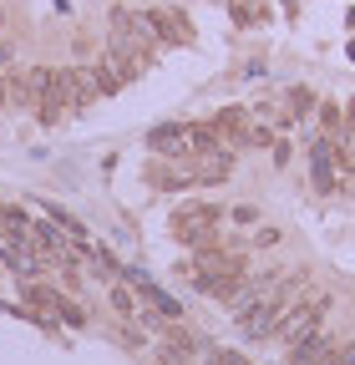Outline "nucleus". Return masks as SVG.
Segmentation results:
<instances>
[{"label": "nucleus", "mask_w": 355, "mask_h": 365, "mask_svg": "<svg viewBox=\"0 0 355 365\" xmlns=\"http://www.w3.org/2000/svg\"><path fill=\"white\" fill-rule=\"evenodd\" d=\"M229 153H208V158H198L193 163V188H198V182H224L229 178Z\"/></svg>", "instance_id": "9"}, {"label": "nucleus", "mask_w": 355, "mask_h": 365, "mask_svg": "<svg viewBox=\"0 0 355 365\" xmlns=\"http://www.w3.org/2000/svg\"><path fill=\"white\" fill-rule=\"evenodd\" d=\"M0 26H6V16H0Z\"/></svg>", "instance_id": "20"}, {"label": "nucleus", "mask_w": 355, "mask_h": 365, "mask_svg": "<svg viewBox=\"0 0 355 365\" xmlns=\"http://www.w3.org/2000/svg\"><path fill=\"white\" fill-rule=\"evenodd\" d=\"M148 26H153V36L163 46H188L193 41V26H188L183 11H148Z\"/></svg>", "instance_id": "3"}, {"label": "nucleus", "mask_w": 355, "mask_h": 365, "mask_svg": "<svg viewBox=\"0 0 355 365\" xmlns=\"http://www.w3.org/2000/svg\"><path fill=\"white\" fill-rule=\"evenodd\" d=\"M148 143H153V153H163V158H183V153H188V127H183V122H158V127L148 132Z\"/></svg>", "instance_id": "4"}, {"label": "nucleus", "mask_w": 355, "mask_h": 365, "mask_svg": "<svg viewBox=\"0 0 355 365\" xmlns=\"http://www.w3.org/2000/svg\"><path fill=\"white\" fill-rule=\"evenodd\" d=\"M127 279H132V289H138V294H143V299H148V304H153L158 314H168V319H173L178 309H183V304H178V299H173L168 289H158V284L148 279V274H138V269H127Z\"/></svg>", "instance_id": "5"}, {"label": "nucleus", "mask_w": 355, "mask_h": 365, "mask_svg": "<svg viewBox=\"0 0 355 365\" xmlns=\"http://www.w3.org/2000/svg\"><path fill=\"white\" fill-rule=\"evenodd\" d=\"M208 365H249L239 350H208Z\"/></svg>", "instance_id": "11"}, {"label": "nucleus", "mask_w": 355, "mask_h": 365, "mask_svg": "<svg viewBox=\"0 0 355 365\" xmlns=\"http://www.w3.org/2000/svg\"><path fill=\"white\" fill-rule=\"evenodd\" d=\"M0 264H6V269H16L21 279H36V274H41V264H46V259H41V254H36V249H31L26 239H16V244H11L6 254H0Z\"/></svg>", "instance_id": "6"}, {"label": "nucleus", "mask_w": 355, "mask_h": 365, "mask_svg": "<svg viewBox=\"0 0 355 365\" xmlns=\"http://www.w3.org/2000/svg\"><path fill=\"white\" fill-rule=\"evenodd\" d=\"M315 365H335V350H330V355H325V360H315Z\"/></svg>", "instance_id": "19"}, {"label": "nucleus", "mask_w": 355, "mask_h": 365, "mask_svg": "<svg viewBox=\"0 0 355 365\" xmlns=\"http://www.w3.org/2000/svg\"><path fill=\"white\" fill-rule=\"evenodd\" d=\"M56 309H61V314H66V319H71V325H81V319H86V314H81V309H76V304H71V299H56Z\"/></svg>", "instance_id": "14"}, {"label": "nucleus", "mask_w": 355, "mask_h": 365, "mask_svg": "<svg viewBox=\"0 0 355 365\" xmlns=\"http://www.w3.org/2000/svg\"><path fill=\"white\" fill-rule=\"evenodd\" d=\"M335 350V340H330V330H315V335H304L294 350H289V365H315V360H325Z\"/></svg>", "instance_id": "7"}, {"label": "nucleus", "mask_w": 355, "mask_h": 365, "mask_svg": "<svg viewBox=\"0 0 355 365\" xmlns=\"http://www.w3.org/2000/svg\"><path fill=\"white\" fill-rule=\"evenodd\" d=\"M229 218H234V223H259V213H254V208H234Z\"/></svg>", "instance_id": "16"}, {"label": "nucleus", "mask_w": 355, "mask_h": 365, "mask_svg": "<svg viewBox=\"0 0 355 365\" xmlns=\"http://www.w3.org/2000/svg\"><path fill=\"white\" fill-rule=\"evenodd\" d=\"M229 143H224V132H218L213 122H198V127H188V153L193 158H208V153H224Z\"/></svg>", "instance_id": "8"}, {"label": "nucleus", "mask_w": 355, "mask_h": 365, "mask_svg": "<svg viewBox=\"0 0 355 365\" xmlns=\"http://www.w3.org/2000/svg\"><path fill=\"white\" fill-rule=\"evenodd\" d=\"M335 365H355V345H335Z\"/></svg>", "instance_id": "15"}, {"label": "nucleus", "mask_w": 355, "mask_h": 365, "mask_svg": "<svg viewBox=\"0 0 355 365\" xmlns=\"http://www.w3.org/2000/svg\"><path fill=\"white\" fill-rule=\"evenodd\" d=\"M315 112V91L309 86H289L284 91V117H309Z\"/></svg>", "instance_id": "10"}, {"label": "nucleus", "mask_w": 355, "mask_h": 365, "mask_svg": "<svg viewBox=\"0 0 355 365\" xmlns=\"http://www.w3.org/2000/svg\"><path fill=\"white\" fill-rule=\"evenodd\" d=\"M6 102H11V81H6V76H0V107H6Z\"/></svg>", "instance_id": "17"}, {"label": "nucleus", "mask_w": 355, "mask_h": 365, "mask_svg": "<svg viewBox=\"0 0 355 365\" xmlns=\"http://www.w3.org/2000/svg\"><path fill=\"white\" fill-rule=\"evenodd\" d=\"M335 137L325 132V137H315L309 143V178H315V188L320 193H330V188H340V168H335Z\"/></svg>", "instance_id": "2"}, {"label": "nucleus", "mask_w": 355, "mask_h": 365, "mask_svg": "<svg viewBox=\"0 0 355 365\" xmlns=\"http://www.w3.org/2000/svg\"><path fill=\"white\" fill-rule=\"evenodd\" d=\"M6 61H11V51H6V41H0V66H6Z\"/></svg>", "instance_id": "18"}, {"label": "nucleus", "mask_w": 355, "mask_h": 365, "mask_svg": "<svg viewBox=\"0 0 355 365\" xmlns=\"http://www.w3.org/2000/svg\"><path fill=\"white\" fill-rule=\"evenodd\" d=\"M218 223H224V208H218V203H193V208H183L173 218V234H178V244H188V249H213Z\"/></svg>", "instance_id": "1"}, {"label": "nucleus", "mask_w": 355, "mask_h": 365, "mask_svg": "<svg viewBox=\"0 0 355 365\" xmlns=\"http://www.w3.org/2000/svg\"><path fill=\"white\" fill-rule=\"evenodd\" d=\"M335 153H340V168H345V173H355V143H340Z\"/></svg>", "instance_id": "13"}, {"label": "nucleus", "mask_w": 355, "mask_h": 365, "mask_svg": "<svg viewBox=\"0 0 355 365\" xmlns=\"http://www.w3.org/2000/svg\"><path fill=\"white\" fill-rule=\"evenodd\" d=\"M112 304H117V314H132V309H138V304H132V289H112Z\"/></svg>", "instance_id": "12"}]
</instances>
